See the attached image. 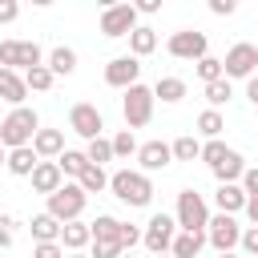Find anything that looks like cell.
Listing matches in <instances>:
<instances>
[{
	"label": "cell",
	"mask_w": 258,
	"mask_h": 258,
	"mask_svg": "<svg viewBox=\"0 0 258 258\" xmlns=\"http://www.w3.org/2000/svg\"><path fill=\"white\" fill-rule=\"evenodd\" d=\"M246 189L238 185V181H230V185H218V194H214V206H218V214H238V210H246Z\"/></svg>",
	"instance_id": "ac0fdd59"
},
{
	"label": "cell",
	"mask_w": 258,
	"mask_h": 258,
	"mask_svg": "<svg viewBox=\"0 0 258 258\" xmlns=\"http://www.w3.org/2000/svg\"><path fill=\"white\" fill-rule=\"evenodd\" d=\"M222 129H226V117H222L218 109H206V113H198V133H202L206 141H218V137H222Z\"/></svg>",
	"instance_id": "4316f807"
},
{
	"label": "cell",
	"mask_w": 258,
	"mask_h": 258,
	"mask_svg": "<svg viewBox=\"0 0 258 258\" xmlns=\"http://www.w3.org/2000/svg\"><path fill=\"white\" fill-rule=\"evenodd\" d=\"M222 69H226V81H230V77L250 81V77H254V69H258V48H254L250 40H238V44L222 56Z\"/></svg>",
	"instance_id": "7c38bea8"
},
{
	"label": "cell",
	"mask_w": 258,
	"mask_h": 258,
	"mask_svg": "<svg viewBox=\"0 0 258 258\" xmlns=\"http://www.w3.org/2000/svg\"><path fill=\"white\" fill-rule=\"evenodd\" d=\"M77 185H81L85 194H101V189H109V173H105L101 165H93V161H89V169L77 177Z\"/></svg>",
	"instance_id": "f546056e"
},
{
	"label": "cell",
	"mask_w": 258,
	"mask_h": 258,
	"mask_svg": "<svg viewBox=\"0 0 258 258\" xmlns=\"http://www.w3.org/2000/svg\"><path fill=\"white\" fill-rule=\"evenodd\" d=\"M117 242H121L125 250H133V246L141 242V230H137L133 222H121V230H117Z\"/></svg>",
	"instance_id": "ab89813d"
},
{
	"label": "cell",
	"mask_w": 258,
	"mask_h": 258,
	"mask_svg": "<svg viewBox=\"0 0 258 258\" xmlns=\"http://www.w3.org/2000/svg\"><path fill=\"white\" fill-rule=\"evenodd\" d=\"M173 238H177V218L173 214H153L141 230V242L149 254H169L173 250Z\"/></svg>",
	"instance_id": "52a82bcc"
},
{
	"label": "cell",
	"mask_w": 258,
	"mask_h": 258,
	"mask_svg": "<svg viewBox=\"0 0 258 258\" xmlns=\"http://www.w3.org/2000/svg\"><path fill=\"white\" fill-rule=\"evenodd\" d=\"M0 101H8L12 109H20V105L28 101V85H24V73L0 69Z\"/></svg>",
	"instance_id": "2e32d148"
},
{
	"label": "cell",
	"mask_w": 258,
	"mask_h": 258,
	"mask_svg": "<svg viewBox=\"0 0 258 258\" xmlns=\"http://www.w3.org/2000/svg\"><path fill=\"white\" fill-rule=\"evenodd\" d=\"M173 161V145H165V141H145V145H137V165H141V173H157V169H165Z\"/></svg>",
	"instance_id": "5bb4252c"
},
{
	"label": "cell",
	"mask_w": 258,
	"mask_h": 258,
	"mask_svg": "<svg viewBox=\"0 0 258 258\" xmlns=\"http://www.w3.org/2000/svg\"><path fill=\"white\" fill-rule=\"evenodd\" d=\"M69 258H89V254H69Z\"/></svg>",
	"instance_id": "816d5d0a"
},
{
	"label": "cell",
	"mask_w": 258,
	"mask_h": 258,
	"mask_svg": "<svg viewBox=\"0 0 258 258\" xmlns=\"http://www.w3.org/2000/svg\"><path fill=\"white\" fill-rule=\"evenodd\" d=\"M85 157H89L93 165H101V169H105V161H113V141H109V137L89 141V145H85Z\"/></svg>",
	"instance_id": "1f68e13d"
},
{
	"label": "cell",
	"mask_w": 258,
	"mask_h": 258,
	"mask_svg": "<svg viewBox=\"0 0 258 258\" xmlns=\"http://www.w3.org/2000/svg\"><path fill=\"white\" fill-rule=\"evenodd\" d=\"M242 214H246V218H250V226H258V198H250V202H246V210H242Z\"/></svg>",
	"instance_id": "c3c4849f"
},
{
	"label": "cell",
	"mask_w": 258,
	"mask_h": 258,
	"mask_svg": "<svg viewBox=\"0 0 258 258\" xmlns=\"http://www.w3.org/2000/svg\"><path fill=\"white\" fill-rule=\"evenodd\" d=\"M121 258H133V254H121Z\"/></svg>",
	"instance_id": "db71d44e"
},
{
	"label": "cell",
	"mask_w": 258,
	"mask_h": 258,
	"mask_svg": "<svg viewBox=\"0 0 258 258\" xmlns=\"http://www.w3.org/2000/svg\"><path fill=\"white\" fill-rule=\"evenodd\" d=\"M56 165H60L64 177H81V173L89 169V157H85V149H64V153L56 157Z\"/></svg>",
	"instance_id": "83f0119b"
},
{
	"label": "cell",
	"mask_w": 258,
	"mask_h": 258,
	"mask_svg": "<svg viewBox=\"0 0 258 258\" xmlns=\"http://www.w3.org/2000/svg\"><path fill=\"white\" fill-rule=\"evenodd\" d=\"M85 202H89V194H85L77 181H64V185H60V189L48 198V210H44V214H52L60 226H64V222H81Z\"/></svg>",
	"instance_id": "277c9868"
},
{
	"label": "cell",
	"mask_w": 258,
	"mask_h": 258,
	"mask_svg": "<svg viewBox=\"0 0 258 258\" xmlns=\"http://www.w3.org/2000/svg\"><path fill=\"white\" fill-rule=\"evenodd\" d=\"M198 77H202L206 85H214V81H222V77H226V69H222V60H218V56H202V60H198Z\"/></svg>",
	"instance_id": "e575fe53"
},
{
	"label": "cell",
	"mask_w": 258,
	"mask_h": 258,
	"mask_svg": "<svg viewBox=\"0 0 258 258\" xmlns=\"http://www.w3.org/2000/svg\"><path fill=\"white\" fill-rule=\"evenodd\" d=\"M121 254H129L121 242H93V254L89 258H121Z\"/></svg>",
	"instance_id": "74e56055"
},
{
	"label": "cell",
	"mask_w": 258,
	"mask_h": 258,
	"mask_svg": "<svg viewBox=\"0 0 258 258\" xmlns=\"http://www.w3.org/2000/svg\"><path fill=\"white\" fill-rule=\"evenodd\" d=\"M238 246H242V250H246L250 258H258V226H246V230H242V242H238Z\"/></svg>",
	"instance_id": "b9f144b4"
},
{
	"label": "cell",
	"mask_w": 258,
	"mask_h": 258,
	"mask_svg": "<svg viewBox=\"0 0 258 258\" xmlns=\"http://www.w3.org/2000/svg\"><path fill=\"white\" fill-rule=\"evenodd\" d=\"M32 149H36L40 161H56V157L64 153V133H60V129H40V133L32 137Z\"/></svg>",
	"instance_id": "e0dca14e"
},
{
	"label": "cell",
	"mask_w": 258,
	"mask_h": 258,
	"mask_svg": "<svg viewBox=\"0 0 258 258\" xmlns=\"http://www.w3.org/2000/svg\"><path fill=\"white\" fill-rule=\"evenodd\" d=\"M69 129H73L77 137H85V141H97V137H105V117H101L97 105L77 101V105L69 109Z\"/></svg>",
	"instance_id": "9c48e42d"
},
{
	"label": "cell",
	"mask_w": 258,
	"mask_h": 258,
	"mask_svg": "<svg viewBox=\"0 0 258 258\" xmlns=\"http://www.w3.org/2000/svg\"><path fill=\"white\" fill-rule=\"evenodd\" d=\"M206 242H210L218 254H230V250L242 242V226H238V218H230V214H214L210 226H206Z\"/></svg>",
	"instance_id": "30bf717a"
},
{
	"label": "cell",
	"mask_w": 258,
	"mask_h": 258,
	"mask_svg": "<svg viewBox=\"0 0 258 258\" xmlns=\"http://www.w3.org/2000/svg\"><path fill=\"white\" fill-rule=\"evenodd\" d=\"M141 12H145V16L161 12V0H141V4H137V16H141Z\"/></svg>",
	"instance_id": "bcb514c9"
},
{
	"label": "cell",
	"mask_w": 258,
	"mask_h": 258,
	"mask_svg": "<svg viewBox=\"0 0 258 258\" xmlns=\"http://www.w3.org/2000/svg\"><path fill=\"white\" fill-rule=\"evenodd\" d=\"M153 89L149 85H133V89H125V97H121V117H125V129H145L149 121H153Z\"/></svg>",
	"instance_id": "3957f363"
},
{
	"label": "cell",
	"mask_w": 258,
	"mask_h": 258,
	"mask_svg": "<svg viewBox=\"0 0 258 258\" xmlns=\"http://www.w3.org/2000/svg\"><path fill=\"white\" fill-rule=\"evenodd\" d=\"M60 246H64L69 254H81L85 246H93V230H89V222H64V230H60Z\"/></svg>",
	"instance_id": "d6986e66"
},
{
	"label": "cell",
	"mask_w": 258,
	"mask_h": 258,
	"mask_svg": "<svg viewBox=\"0 0 258 258\" xmlns=\"http://www.w3.org/2000/svg\"><path fill=\"white\" fill-rule=\"evenodd\" d=\"M234 8H238L234 0H210V12L214 16H234Z\"/></svg>",
	"instance_id": "f6af8a7d"
},
{
	"label": "cell",
	"mask_w": 258,
	"mask_h": 258,
	"mask_svg": "<svg viewBox=\"0 0 258 258\" xmlns=\"http://www.w3.org/2000/svg\"><path fill=\"white\" fill-rule=\"evenodd\" d=\"M36 133H40V117H36V109H28V105L12 109V113L0 121V145H4V149H24V145H32Z\"/></svg>",
	"instance_id": "6da1fadb"
},
{
	"label": "cell",
	"mask_w": 258,
	"mask_h": 258,
	"mask_svg": "<svg viewBox=\"0 0 258 258\" xmlns=\"http://www.w3.org/2000/svg\"><path fill=\"white\" fill-rule=\"evenodd\" d=\"M137 28V4H105L101 8V32L109 40H121Z\"/></svg>",
	"instance_id": "ba28073f"
},
{
	"label": "cell",
	"mask_w": 258,
	"mask_h": 258,
	"mask_svg": "<svg viewBox=\"0 0 258 258\" xmlns=\"http://www.w3.org/2000/svg\"><path fill=\"white\" fill-rule=\"evenodd\" d=\"M109 189H113V198L125 202V206H149V202H153V181H149V173H141V169H117V173L109 177Z\"/></svg>",
	"instance_id": "7a4b0ae2"
},
{
	"label": "cell",
	"mask_w": 258,
	"mask_h": 258,
	"mask_svg": "<svg viewBox=\"0 0 258 258\" xmlns=\"http://www.w3.org/2000/svg\"><path fill=\"white\" fill-rule=\"evenodd\" d=\"M218 258H238V254H234V250H230V254H218Z\"/></svg>",
	"instance_id": "f907efd6"
},
{
	"label": "cell",
	"mask_w": 258,
	"mask_h": 258,
	"mask_svg": "<svg viewBox=\"0 0 258 258\" xmlns=\"http://www.w3.org/2000/svg\"><path fill=\"white\" fill-rule=\"evenodd\" d=\"M20 16V4L16 0H0V24H12Z\"/></svg>",
	"instance_id": "ee69618b"
},
{
	"label": "cell",
	"mask_w": 258,
	"mask_h": 258,
	"mask_svg": "<svg viewBox=\"0 0 258 258\" xmlns=\"http://www.w3.org/2000/svg\"><path fill=\"white\" fill-rule=\"evenodd\" d=\"M194 157H202V141L198 137H177L173 141V161H194Z\"/></svg>",
	"instance_id": "d6a6232c"
},
{
	"label": "cell",
	"mask_w": 258,
	"mask_h": 258,
	"mask_svg": "<svg viewBox=\"0 0 258 258\" xmlns=\"http://www.w3.org/2000/svg\"><path fill=\"white\" fill-rule=\"evenodd\" d=\"M89 230H93V242H117V230H121V222H117L113 214H97V218L89 222Z\"/></svg>",
	"instance_id": "f1b7e54d"
},
{
	"label": "cell",
	"mask_w": 258,
	"mask_h": 258,
	"mask_svg": "<svg viewBox=\"0 0 258 258\" xmlns=\"http://www.w3.org/2000/svg\"><path fill=\"white\" fill-rule=\"evenodd\" d=\"M230 97H234V89H230V81H226V77H222V81H214V85H206V101H210V109H222Z\"/></svg>",
	"instance_id": "836d02e7"
},
{
	"label": "cell",
	"mask_w": 258,
	"mask_h": 258,
	"mask_svg": "<svg viewBox=\"0 0 258 258\" xmlns=\"http://www.w3.org/2000/svg\"><path fill=\"white\" fill-rule=\"evenodd\" d=\"M32 258H69L60 242H36L32 246Z\"/></svg>",
	"instance_id": "60d3db41"
},
{
	"label": "cell",
	"mask_w": 258,
	"mask_h": 258,
	"mask_svg": "<svg viewBox=\"0 0 258 258\" xmlns=\"http://www.w3.org/2000/svg\"><path fill=\"white\" fill-rule=\"evenodd\" d=\"M109 141H113V157H129V153H137V141H133V129H121V133H113Z\"/></svg>",
	"instance_id": "d590c367"
},
{
	"label": "cell",
	"mask_w": 258,
	"mask_h": 258,
	"mask_svg": "<svg viewBox=\"0 0 258 258\" xmlns=\"http://www.w3.org/2000/svg\"><path fill=\"white\" fill-rule=\"evenodd\" d=\"M28 230H32V242H60V222L52 218V214H36L32 222H28Z\"/></svg>",
	"instance_id": "cb8c5ba5"
},
{
	"label": "cell",
	"mask_w": 258,
	"mask_h": 258,
	"mask_svg": "<svg viewBox=\"0 0 258 258\" xmlns=\"http://www.w3.org/2000/svg\"><path fill=\"white\" fill-rule=\"evenodd\" d=\"M0 169H8V149L0 145Z\"/></svg>",
	"instance_id": "681fc988"
},
{
	"label": "cell",
	"mask_w": 258,
	"mask_h": 258,
	"mask_svg": "<svg viewBox=\"0 0 258 258\" xmlns=\"http://www.w3.org/2000/svg\"><path fill=\"white\" fill-rule=\"evenodd\" d=\"M226 153H230V145H226L222 137H218V141H206V145H202V161H206L210 169H214V165H218V161H222Z\"/></svg>",
	"instance_id": "8d00e7d4"
},
{
	"label": "cell",
	"mask_w": 258,
	"mask_h": 258,
	"mask_svg": "<svg viewBox=\"0 0 258 258\" xmlns=\"http://www.w3.org/2000/svg\"><path fill=\"white\" fill-rule=\"evenodd\" d=\"M173 218H177V230H189L194 234V230H206L210 226V206H206V198L198 189H181Z\"/></svg>",
	"instance_id": "5b68a950"
},
{
	"label": "cell",
	"mask_w": 258,
	"mask_h": 258,
	"mask_svg": "<svg viewBox=\"0 0 258 258\" xmlns=\"http://www.w3.org/2000/svg\"><path fill=\"white\" fill-rule=\"evenodd\" d=\"M52 81H56V77H52V69H48V64H36V69H28V73H24L28 93H48V89H52Z\"/></svg>",
	"instance_id": "4dcf8cb0"
},
{
	"label": "cell",
	"mask_w": 258,
	"mask_h": 258,
	"mask_svg": "<svg viewBox=\"0 0 258 258\" xmlns=\"http://www.w3.org/2000/svg\"><path fill=\"white\" fill-rule=\"evenodd\" d=\"M28 181H32V189H36V194L52 198V194L64 185V173H60V165H56V161H40V165L32 169V177H28Z\"/></svg>",
	"instance_id": "9a60e30c"
},
{
	"label": "cell",
	"mask_w": 258,
	"mask_h": 258,
	"mask_svg": "<svg viewBox=\"0 0 258 258\" xmlns=\"http://www.w3.org/2000/svg\"><path fill=\"white\" fill-rule=\"evenodd\" d=\"M137 77H141V60L129 56V52H125V56H113V60L105 64V85H113V89H121V93L133 89Z\"/></svg>",
	"instance_id": "4fadbf2b"
},
{
	"label": "cell",
	"mask_w": 258,
	"mask_h": 258,
	"mask_svg": "<svg viewBox=\"0 0 258 258\" xmlns=\"http://www.w3.org/2000/svg\"><path fill=\"white\" fill-rule=\"evenodd\" d=\"M165 48H169V56H177V60H202V56H210V40H206V32H198V28L173 32Z\"/></svg>",
	"instance_id": "8fae6325"
},
{
	"label": "cell",
	"mask_w": 258,
	"mask_h": 258,
	"mask_svg": "<svg viewBox=\"0 0 258 258\" xmlns=\"http://www.w3.org/2000/svg\"><path fill=\"white\" fill-rule=\"evenodd\" d=\"M153 48H157V32H153L149 24H137V28L129 32V56L141 60V56H149Z\"/></svg>",
	"instance_id": "603a6c76"
},
{
	"label": "cell",
	"mask_w": 258,
	"mask_h": 258,
	"mask_svg": "<svg viewBox=\"0 0 258 258\" xmlns=\"http://www.w3.org/2000/svg\"><path fill=\"white\" fill-rule=\"evenodd\" d=\"M214 177H218V185H230V181H242V173H246V161H242V153L238 149H230L214 169H210Z\"/></svg>",
	"instance_id": "ffe728a7"
},
{
	"label": "cell",
	"mask_w": 258,
	"mask_h": 258,
	"mask_svg": "<svg viewBox=\"0 0 258 258\" xmlns=\"http://www.w3.org/2000/svg\"><path fill=\"white\" fill-rule=\"evenodd\" d=\"M153 258H173V254H153Z\"/></svg>",
	"instance_id": "f5cc1de1"
},
{
	"label": "cell",
	"mask_w": 258,
	"mask_h": 258,
	"mask_svg": "<svg viewBox=\"0 0 258 258\" xmlns=\"http://www.w3.org/2000/svg\"><path fill=\"white\" fill-rule=\"evenodd\" d=\"M238 185L246 189V198H258V165H246V173H242Z\"/></svg>",
	"instance_id": "7bdbcfd3"
},
{
	"label": "cell",
	"mask_w": 258,
	"mask_h": 258,
	"mask_svg": "<svg viewBox=\"0 0 258 258\" xmlns=\"http://www.w3.org/2000/svg\"><path fill=\"white\" fill-rule=\"evenodd\" d=\"M36 64H44V52L36 40H0V69H12V73L24 69L28 73Z\"/></svg>",
	"instance_id": "8992f818"
},
{
	"label": "cell",
	"mask_w": 258,
	"mask_h": 258,
	"mask_svg": "<svg viewBox=\"0 0 258 258\" xmlns=\"http://www.w3.org/2000/svg\"><path fill=\"white\" fill-rule=\"evenodd\" d=\"M202 246H206V230H177V238H173V258H198L202 254Z\"/></svg>",
	"instance_id": "7402d4cb"
},
{
	"label": "cell",
	"mask_w": 258,
	"mask_h": 258,
	"mask_svg": "<svg viewBox=\"0 0 258 258\" xmlns=\"http://www.w3.org/2000/svg\"><path fill=\"white\" fill-rule=\"evenodd\" d=\"M44 64L52 69V77H69V73H77V52L64 48V44H56V48L44 56Z\"/></svg>",
	"instance_id": "d4e9b609"
},
{
	"label": "cell",
	"mask_w": 258,
	"mask_h": 258,
	"mask_svg": "<svg viewBox=\"0 0 258 258\" xmlns=\"http://www.w3.org/2000/svg\"><path fill=\"white\" fill-rule=\"evenodd\" d=\"M16 242V218L12 214H0V250H8Z\"/></svg>",
	"instance_id": "f35d334b"
},
{
	"label": "cell",
	"mask_w": 258,
	"mask_h": 258,
	"mask_svg": "<svg viewBox=\"0 0 258 258\" xmlns=\"http://www.w3.org/2000/svg\"><path fill=\"white\" fill-rule=\"evenodd\" d=\"M246 97H250V105L258 109V77H250V81H246Z\"/></svg>",
	"instance_id": "7dc6e473"
},
{
	"label": "cell",
	"mask_w": 258,
	"mask_h": 258,
	"mask_svg": "<svg viewBox=\"0 0 258 258\" xmlns=\"http://www.w3.org/2000/svg\"><path fill=\"white\" fill-rule=\"evenodd\" d=\"M153 97H157V101H165V105H177V101L185 97V81H181V77H157Z\"/></svg>",
	"instance_id": "484cf974"
},
{
	"label": "cell",
	"mask_w": 258,
	"mask_h": 258,
	"mask_svg": "<svg viewBox=\"0 0 258 258\" xmlns=\"http://www.w3.org/2000/svg\"><path fill=\"white\" fill-rule=\"evenodd\" d=\"M36 165H40V157H36L32 145H24V149H8V173H12V177H32Z\"/></svg>",
	"instance_id": "44dd1931"
}]
</instances>
